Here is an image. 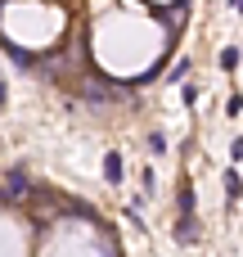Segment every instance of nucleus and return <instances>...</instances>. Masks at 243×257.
Returning <instances> with one entry per match:
<instances>
[{"mask_svg": "<svg viewBox=\"0 0 243 257\" xmlns=\"http://www.w3.org/2000/svg\"><path fill=\"white\" fill-rule=\"evenodd\" d=\"M122 172H126L122 154H117V149H108V154H104V181H108V185H122Z\"/></svg>", "mask_w": 243, "mask_h": 257, "instance_id": "7ed1b4c3", "label": "nucleus"}, {"mask_svg": "<svg viewBox=\"0 0 243 257\" xmlns=\"http://www.w3.org/2000/svg\"><path fill=\"white\" fill-rule=\"evenodd\" d=\"M149 154H158V158H162V154H167V136H158V131H153V136H149Z\"/></svg>", "mask_w": 243, "mask_h": 257, "instance_id": "0eeeda50", "label": "nucleus"}, {"mask_svg": "<svg viewBox=\"0 0 243 257\" xmlns=\"http://www.w3.org/2000/svg\"><path fill=\"white\" fill-rule=\"evenodd\" d=\"M27 190H32V185H27V176H23V172H5L0 199H9V203H14V199H27Z\"/></svg>", "mask_w": 243, "mask_h": 257, "instance_id": "f03ea898", "label": "nucleus"}, {"mask_svg": "<svg viewBox=\"0 0 243 257\" xmlns=\"http://www.w3.org/2000/svg\"><path fill=\"white\" fill-rule=\"evenodd\" d=\"M185 72H189V63H185V59H180V63H176V68H171V72H167V81H185Z\"/></svg>", "mask_w": 243, "mask_h": 257, "instance_id": "6e6552de", "label": "nucleus"}, {"mask_svg": "<svg viewBox=\"0 0 243 257\" xmlns=\"http://www.w3.org/2000/svg\"><path fill=\"white\" fill-rule=\"evenodd\" d=\"M5 99H9V90H5V81H0V104H5Z\"/></svg>", "mask_w": 243, "mask_h": 257, "instance_id": "9b49d317", "label": "nucleus"}, {"mask_svg": "<svg viewBox=\"0 0 243 257\" xmlns=\"http://www.w3.org/2000/svg\"><path fill=\"white\" fill-rule=\"evenodd\" d=\"M225 113H230V117H239V113H243V95H230V104H225Z\"/></svg>", "mask_w": 243, "mask_h": 257, "instance_id": "1a4fd4ad", "label": "nucleus"}, {"mask_svg": "<svg viewBox=\"0 0 243 257\" xmlns=\"http://www.w3.org/2000/svg\"><path fill=\"white\" fill-rule=\"evenodd\" d=\"M194 235H198V226H194V217H180V226H176V239H180V244H189Z\"/></svg>", "mask_w": 243, "mask_h": 257, "instance_id": "20e7f679", "label": "nucleus"}, {"mask_svg": "<svg viewBox=\"0 0 243 257\" xmlns=\"http://www.w3.org/2000/svg\"><path fill=\"white\" fill-rule=\"evenodd\" d=\"M230 154H234V158L243 163V140H234V145H230Z\"/></svg>", "mask_w": 243, "mask_h": 257, "instance_id": "9d476101", "label": "nucleus"}, {"mask_svg": "<svg viewBox=\"0 0 243 257\" xmlns=\"http://www.w3.org/2000/svg\"><path fill=\"white\" fill-rule=\"evenodd\" d=\"M221 68H225V72H234V68H239V50H234V45H225V50H221Z\"/></svg>", "mask_w": 243, "mask_h": 257, "instance_id": "39448f33", "label": "nucleus"}, {"mask_svg": "<svg viewBox=\"0 0 243 257\" xmlns=\"http://www.w3.org/2000/svg\"><path fill=\"white\" fill-rule=\"evenodd\" d=\"M77 95H81L86 104H95V108H108V104L117 99V86H108V81H99V77L86 72V77L77 81Z\"/></svg>", "mask_w": 243, "mask_h": 257, "instance_id": "f257e3e1", "label": "nucleus"}, {"mask_svg": "<svg viewBox=\"0 0 243 257\" xmlns=\"http://www.w3.org/2000/svg\"><path fill=\"white\" fill-rule=\"evenodd\" d=\"M234 9H239V14H243V0H234Z\"/></svg>", "mask_w": 243, "mask_h": 257, "instance_id": "f8f14e48", "label": "nucleus"}, {"mask_svg": "<svg viewBox=\"0 0 243 257\" xmlns=\"http://www.w3.org/2000/svg\"><path fill=\"white\" fill-rule=\"evenodd\" d=\"M225 194H230V199H239V194H243V181H239V172H225Z\"/></svg>", "mask_w": 243, "mask_h": 257, "instance_id": "423d86ee", "label": "nucleus"}]
</instances>
